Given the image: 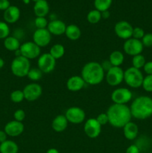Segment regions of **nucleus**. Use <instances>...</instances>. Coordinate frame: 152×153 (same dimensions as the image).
I'll use <instances>...</instances> for the list:
<instances>
[{"instance_id":"nucleus-33","label":"nucleus","mask_w":152,"mask_h":153,"mask_svg":"<svg viewBox=\"0 0 152 153\" xmlns=\"http://www.w3.org/2000/svg\"><path fill=\"white\" fill-rule=\"evenodd\" d=\"M10 34V28L7 22L0 21V39H5Z\"/></svg>"},{"instance_id":"nucleus-36","label":"nucleus","mask_w":152,"mask_h":153,"mask_svg":"<svg viewBox=\"0 0 152 153\" xmlns=\"http://www.w3.org/2000/svg\"><path fill=\"white\" fill-rule=\"evenodd\" d=\"M144 47L150 48L152 46V33H145L141 40Z\"/></svg>"},{"instance_id":"nucleus-44","label":"nucleus","mask_w":152,"mask_h":153,"mask_svg":"<svg viewBox=\"0 0 152 153\" xmlns=\"http://www.w3.org/2000/svg\"><path fill=\"white\" fill-rule=\"evenodd\" d=\"M7 134H6L5 131H2V130H0V143H3L5 140H7Z\"/></svg>"},{"instance_id":"nucleus-42","label":"nucleus","mask_w":152,"mask_h":153,"mask_svg":"<svg viewBox=\"0 0 152 153\" xmlns=\"http://www.w3.org/2000/svg\"><path fill=\"white\" fill-rule=\"evenodd\" d=\"M10 6L8 0H0V10H6Z\"/></svg>"},{"instance_id":"nucleus-29","label":"nucleus","mask_w":152,"mask_h":153,"mask_svg":"<svg viewBox=\"0 0 152 153\" xmlns=\"http://www.w3.org/2000/svg\"><path fill=\"white\" fill-rule=\"evenodd\" d=\"M86 19L88 22L91 24L98 23L101 19V12L96 9L90 10L86 16Z\"/></svg>"},{"instance_id":"nucleus-48","label":"nucleus","mask_w":152,"mask_h":153,"mask_svg":"<svg viewBox=\"0 0 152 153\" xmlns=\"http://www.w3.org/2000/svg\"><path fill=\"white\" fill-rule=\"evenodd\" d=\"M30 1H31V0H22V1H23V2L25 3V4H29V3H30Z\"/></svg>"},{"instance_id":"nucleus-45","label":"nucleus","mask_w":152,"mask_h":153,"mask_svg":"<svg viewBox=\"0 0 152 153\" xmlns=\"http://www.w3.org/2000/svg\"><path fill=\"white\" fill-rule=\"evenodd\" d=\"M110 16V13L108 10H105V11L101 12V18L103 19H108Z\"/></svg>"},{"instance_id":"nucleus-5","label":"nucleus","mask_w":152,"mask_h":153,"mask_svg":"<svg viewBox=\"0 0 152 153\" xmlns=\"http://www.w3.org/2000/svg\"><path fill=\"white\" fill-rule=\"evenodd\" d=\"M31 69L30 60L22 56L15 57L10 64V70L15 76L22 78L27 76Z\"/></svg>"},{"instance_id":"nucleus-43","label":"nucleus","mask_w":152,"mask_h":153,"mask_svg":"<svg viewBox=\"0 0 152 153\" xmlns=\"http://www.w3.org/2000/svg\"><path fill=\"white\" fill-rule=\"evenodd\" d=\"M101 65L103 70H104V72H105V73H106V72L108 71V70H110V69L112 67H113V66H112V64H110V61H109V60H108V61H103V63H102V64H101Z\"/></svg>"},{"instance_id":"nucleus-17","label":"nucleus","mask_w":152,"mask_h":153,"mask_svg":"<svg viewBox=\"0 0 152 153\" xmlns=\"http://www.w3.org/2000/svg\"><path fill=\"white\" fill-rule=\"evenodd\" d=\"M66 24L60 19H54L49 22L47 26V29L52 35L61 36L65 34L66 29Z\"/></svg>"},{"instance_id":"nucleus-21","label":"nucleus","mask_w":152,"mask_h":153,"mask_svg":"<svg viewBox=\"0 0 152 153\" xmlns=\"http://www.w3.org/2000/svg\"><path fill=\"white\" fill-rule=\"evenodd\" d=\"M68 123L69 122L65 115L60 114L53 119L52 123V128L56 132L61 133L66 129Z\"/></svg>"},{"instance_id":"nucleus-22","label":"nucleus","mask_w":152,"mask_h":153,"mask_svg":"<svg viewBox=\"0 0 152 153\" xmlns=\"http://www.w3.org/2000/svg\"><path fill=\"white\" fill-rule=\"evenodd\" d=\"M34 12L37 17H46L49 12V5L46 0H40L34 6Z\"/></svg>"},{"instance_id":"nucleus-25","label":"nucleus","mask_w":152,"mask_h":153,"mask_svg":"<svg viewBox=\"0 0 152 153\" xmlns=\"http://www.w3.org/2000/svg\"><path fill=\"white\" fill-rule=\"evenodd\" d=\"M20 42L17 37L14 36H8L4 40V46L6 49L10 52H16L20 48Z\"/></svg>"},{"instance_id":"nucleus-34","label":"nucleus","mask_w":152,"mask_h":153,"mask_svg":"<svg viewBox=\"0 0 152 153\" xmlns=\"http://www.w3.org/2000/svg\"><path fill=\"white\" fill-rule=\"evenodd\" d=\"M142 87L146 92L152 93V75H147L144 77Z\"/></svg>"},{"instance_id":"nucleus-24","label":"nucleus","mask_w":152,"mask_h":153,"mask_svg":"<svg viewBox=\"0 0 152 153\" xmlns=\"http://www.w3.org/2000/svg\"><path fill=\"white\" fill-rule=\"evenodd\" d=\"M19 146L13 140H7L0 143V153H18Z\"/></svg>"},{"instance_id":"nucleus-30","label":"nucleus","mask_w":152,"mask_h":153,"mask_svg":"<svg viewBox=\"0 0 152 153\" xmlns=\"http://www.w3.org/2000/svg\"><path fill=\"white\" fill-rule=\"evenodd\" d=\"M146 63L145 58L144 55H142V54L139 55H135V56L133 57L132 58V67H135V68L139 69L140 70L141 68H143L144 65Z\"/></svg>"},{"instance_id":"nucleus-18","label":"nucleus","mask_w":152,"mask_h":153,"mask_svg":"<svg viewBox=\"0 0 152 153\" xmlns=\"http://www.w3.org/2000/svg\"><path fill=\"white\" fill-rule=\"evenodd\" d=\"M86 83L80 76H72L67 80L66 88L72 92H77L83 88Z\"/></svg>"},{"instance_id":"nucleus-8","label":"nucleus","mask_w":152,"mask_h":153,"mask_svg":"<svg viewBox=\"0 0 152 153\" xmlns=\"http://www.w3.org/2000/svg\"><path fill=\"white\" fill-rule=\"evenodd\" d=\"M133 98L131 91L126 88H119L114 90L111 94V100L113 103L127 105Z\"/></svg>"},{"instance_id":"nucleus-39","label":"nucleus","mask_w":152,"mask_h":153,"mask_svg":"<svg viewBox=\"0 0 152 153\" xmlns=\"http://www.w3.org/2000/svg\"><path fill=\"white\" fill-rule=\"evenodd\" d=\"M97 120V121L98 122V123L102 126L106 125V124L109 123L108 120V117H107V113H101L100 114H98L97 116V117L95 118Z\"/></svg>"},{"instance_id":"nucleus-41","label":"nucleus","mask_w":152,"mask_h":153,"mask_svg":"<svg viewBox=\"0 0 152 153\" xmlns=\"http://www.w3.org/2000/svg\"><path fill=\"white\" fill-rule=\"evenodd\" d=\"M143 70L147 75H152V61L146 62L143 67Z\"/></svg>"},{"instance_id":"nucleus-26","label":"nucleus","mask_w":152,"mask_h":153,"mask_svg":"<svg viewBox=\"0 0 152 153\" xmlns=\"http://www.w3.org/2000/svg\"><path fill=\"white\" fill-rule=\"evenodd\" d=\"M108 60L113 67H120L125 61V55L121 51H113L110 53Z\"/></svg>"},{"instance_id":"nucleus-11","label":"nucleus","mask_w":152,"mask_h":153,"mask_svg":"<svg viewBox=\"0 0 152 153\" xmlns=\"http://www.w3.org/2000/svg\"><path fill=\"white\" fill-rule=\"evenodd\" d=\"M65 117L69 123L72 124H80L85 120L86 114L80 107L72 106L67 109L65 112Z\"/></svg>"},{"instance_id":"nucleus-13","label":"nucleus","mask_w":152,"mask_h":153,"mask_svg":"<svg viewBox=\"0 0 152 153\" xmlns=\"http://www.w3.org/2000/svg\"><path fill=\"white\" fill-rule=\"evenodd\" d=\"M134 27L130 22L122 20L116 22L114 26V31L116 36L122 40H128L132 37Z\"/></svg>"},{"instance_id":"nucleus-28","label":"nucleus","mask_w":152,"mask_h":153,"mask_svg":"<svg viewBox=\"0 0 152 153\" xmlns=\"http://www.w3.org/2000/svg\"><path fill=\"white\" fill-rule=\"evenodd\" d=\"M113 0H95L94 1V5L96 10H99L100 12L108 10L112 4Z\"/></svg>"},{"instance_id":"nucleus-47","label":"nucleus","mask_w":152,"mask_h":153,"mask_svg":"<svg viewBox=\"0 0 152 153\" xmlns=\"http://www.w3.org/2000/svg\"><path fill=\"white\" fill-rule=\"evenodd\" d=\"M4 65V61L1 58H0V69L2 68Z\"/></svg>"},{"instance_id":"nucleus-3","label":"nucleus","mask_w":152,"mask_h":153,"mask_svg":"<svg viewBox=\"0 0 152 153\" xmlns=\"http://www.w3.org/2000/svg\"><path fill=\"white\" fill-rule=\"evenodd\" d=\"M80 76L85 83L89 85H98L105 78V72L101 64L96 61H90L85 64L81 70Z\"/></svg>"},{"instance_id":"nucleus-7","label":"nucleus","mask_w":152,"mask_h":153,"mask_svg":"<svg viewBox=\"0 0 152 153\" xmlns=\"http://www.w3.org/2000/svg\"><path fill=\"white\" fill-rule=\"evenodd\" d=\"M19 50L21 52V55L28 60L38 58L41 53V48L33 41L25 42L21 44Z\"/></svg>"},{"instance_id":"nucleus-38","label":"nucleus","mask_w":152,"mask_h":153,"mask_svg":"<svg viewBox=\"0 0 152 153\" xmlns=\"http://www.w3.org/2000/svg\"><path fill=\"white\" fill-rule=\"evenodd\" d=\"M13 117H14V120L22 123V121L25 118V112L22 109H18V110L15 111V112L13 113Z\"/></svg>"},{"instance_id":"nucleus-23","label":"nucleus","mask_w":152,"mask_h":153,"mask_svg":"<svg viewBox=\"0 0 152 153\" xmlns=\"http://www.w3.org/2000/svg\"><path fill=\"white\" fill-rule=\"evenodd\" d=\"M65 34L70 40H77L81 36V31L77 25L71 24L66 26Z\"/></svg>"},{"instance_id":"nucleus-37","label":"nucleus","mask_w":152,"mask_h":153,"mask_svg":"<svg viewBox=\"0 0 152 153\" xmlns=\"http://www.w3.org/2000/svg\"><path fill=\"white\" fill-rule=\"evenodd\" d=\"M145 34V31L142 28H140V27H136V28H134V30H133L132 37L141 40L142 37H144Z\"/></svg>"},{"instance_id":"nucleus-6","label":"nucleus","mask_w":152,"mask_h":153,"mask_svg":"<svg viewBox=\"0 0 152 153\" xmlns=\"http://www.w3.org/2000/svg\"><path fill=\"white\" fill-rule=\"evenodd\" d=\"M56 61L49 53H43L37 59V68L43 73H50L56 67Z\"/></svg>"},{"instance_id":"nucleus-49","label":"nucleus","mask_w":152,"mask_h":153,"mask_svg":"<svg viewBox=\"0 0 152 153\" xmlns=\"http://www.w3.org/2000/svg\"><path fill=\"white\" fill-rule=\"evenodd\" d=\"M32 1H34V2H37V1H40V0H32Z\"/></svg>"},{"instance_id":"nucleus-12","label":"nucleus","mask_w":152,"mask_h":153,"mask_svg":"<svg viewBox=\"0 0 152 153\" xmlns=\"http://www.w3.org/2000/svg\"><path fill=\"white\" fill-rule=\"evenodd\" d=\"M25 100L28 102H34L38 100L43 94V88L39 84L30 83L22 90Z\"/></svg>"},{"instance_id":"nucleus-1","label":"nucleus","mask_w":152,"mask_h":153,"mask_svg":"<svg viewBox=\"0 0 152 153\" xmlns=\"http://www.w3.org/2000/svg\"><path fill=\"white\" fill-rule=\"evenodd\" d=\"M109 124L115 128H123L128 123L131 121V115L130 107L127 105L115 104L108 108L107 111Z\"/></svg>"},{"instance_id":"nucleus-32","label":"nucleus","mask_w":152,"mask_h":153,"mask_svg":"<svg viewBox=\"0 0 152 153\" xmlns=\"http://www.w3.org/2000/svg\"><path fill=\"white\" fill-rule=\"evenodd\" d=\"M10 100L14 103H20L25 100L23 91L21 90H16L13 91L10 95Z\"/></svg>"},{"instance_id":"nucleus-15","label":"nucleus","mask_w":152,"mask_h":153,"mask_svg":"<svg viewBox=\"0 0 152 153\" xmlns=\"http://www.w3.org/2000/svg\"><path fill=\"white\" fill-rule=\"evenodd\" d=\"M33 42L39 47H45L50 43L52 40V34L47 28L37 29L33 34Z\"/></svg>"},{"instance_id":"nucleus-35","label":"nucleus","mask_w":152,"mask_h":153,"mask_svg":"<svg viewBox=\"0 0 152 153\" xmlns=\"http://www.w3.org/2000/svg\"><path fill=\"white\" fill-rule=\"evenodd\" d=\"M48 24H49V22L46 17H37L34 20V25L37 29L47 28Z\"/></svg>"},{"instance_id":"nucleus-4","label":"nucleus","mask_w":152,"mask_h":153,"mask_svg":"<svg viewBox=\"0 0 152 153\" xmlns=\"http://www.w3.org/2000/svg\"><path fill=\"white\" fill-rule=\"evenodd\" d=\"M143 79L144 76L141 70L135 67H128L124 71V82L130 88H139L142 87Z\"/></svg>"},{"instance_id":"nucleus-27","label":"nucleus","mask_w":152,"mask_h":153,"mask_svg":"<svg viewBox=\"0 0 152 153\" xmlns=\"http://www.w3.org/2000/svg\"><path fill=\"white\" fill-rule=\"evenodd\" d=\"M49 54L55 58V60H58L62 58L65 54V48L61 43H57L53 45L49 50Z\"/></svg>"},{"instance_id":"nucleus-40","label":"nucleus","mask_w":152,"mask_h":153,"mask_svg":"<svg viewBox=\"0 0 152 153\" xmlns=\"http://www.w3.org/2000/svg\"><path fill=\"white\" fill-rule=\"evenodd\" d=\"M125 153H140V149L137 145L132 144L130 145L126 149Z\"/></svg>"},{"instance_id":"nucleus-20","label":"nucleus","mask_w":152,"mask_h":153,"mask_svg":"<svg viewBox=\"0 0 152 153\" xmlns=\"http://www.w3.org/2000/svg\"><path fill=\"white\" fill-rule=\"evenodd\" d=\"M123 134L128 140H134L139 134V127L135 123L130 121L123 127Z\"/></svg>"},{"instance_id":"nucleus-2","label":"nucleus","mask_w":152,"mask_h":153,"mask_svg":"<svg viewBox=\"0 0 152 153\" xmlns=\"http://www.w3.org/2000/svg\"><path fill=\"white\" fill-rule=\"evenodd\" d=\"M132 117L144 120L152 116V98L148 96H140L133 100L130 106Z\"/></svg>"},{"instance_id":"nucleus-31","label":"nucleus","mask_w":152,"mask_h":153,"mask_svg":"<svg viewBox=\"0 0 152 153\" xmlns=\"http://www.w3.org/2000/svg\"><path fill=\"white\" fill-rule=\"evenodd\" d=\"M43 73L39 68H31L28 72L27 77L32 82H37L43 77Z\"/></svg>"},{"instance_id":"nucleus-14","label":"nucleus","mask_w":152,"mask_h":153,"mask_svg":"<svg viewBox=\"0 0 152 153\" xmlns=\"http://www.w3.org/2000/svg\"><path fill=\"white\" fill-rule=\"evenodd\" d=\"M83 131L89 138H97L101 132V126L98 123L95 118H89L85 122Z\"/></svg>"},{"instance_id":"nucleus-16","label":"nucleus","mask_w":152,"mask_h":153,"mask_svg":"<svg viewBox=\"0 0 152 153\" xmlns=\"http://www.w3.org/2000/svg\"><path fill=\"white\" fill-rule=\"evenodd\" d=\"M25 129L23 123L16 120H12L7 123L4 126V131H5L7 136L10 137H18L22 134Z\"/></svg>"},{"instance_id":"nucleus-19","label":"nucleus","mask_w":152,"mask_h":153,"mask_svg":"<svg viewBox=\"0 0 152 153\" xmlns=\"http://www.w3.org/2000/svg\"><path fill=\"white\" fill-rule=\"evenodd\" d=\"M4 19L7 23H15L20 17V10L16 6L10 5L4 11Z\"/></svg>"},{"instance_id":"nucleus-46","label":"nucleus","mask_w":152,"mask_h":153,"mask_svg":"<svg viewBox=\"0 0 152 153\" xmlns=\"http://www.w3.org/2000/svg\"><path fill=\"white\" fill-rule=\"evenodd\" d=\"M46 153H60V152L59 151H58L57 149H55V148H51V149H48Z\"/></svg>"},{"instance_id":"nucleus-9","label":"nucleus","mask_w":152,"mask_h":153,"mask_svg":"<svg viewBox=\"0 0 152 153\" xmlns=\"http://www.w3.org/2000/svg\"><path fill=\"white\" fill-rule=\"evenodd\" d=\"M105 79L110 86H118L124 82V70L120 67H112L106 72Z\"/></svg>"},{"instance_id":"nucleus-10","label":"nucleus","mask_w":152,"mask_h":153,"mask_svg":"<svg viewBox=\"0 0 152 153\" xmlns=\"http://www.w3.org/2000/svg\"><path fill=\"white\" fill-rule=\"evenodd\" d=\"M143 49L144 46L141 40L133 37L125 40L123 44V50L125 53L132 57L142 54Z\"/></svg>"}]
</instances>
